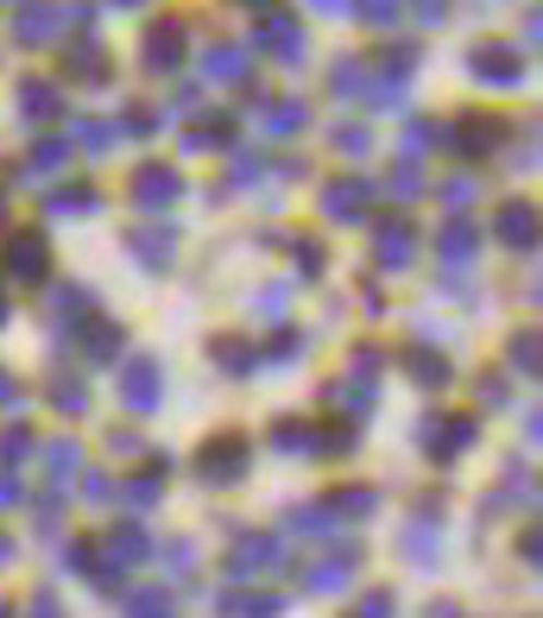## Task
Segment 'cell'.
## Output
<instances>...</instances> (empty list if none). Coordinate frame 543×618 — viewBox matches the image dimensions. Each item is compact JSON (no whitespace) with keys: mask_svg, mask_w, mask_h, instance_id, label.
Instances as JSON below:
<instances>
[{"mask_svg":"<svg viewBox=\"0 0 543 618\" xmlns=\"http://www.w3.org/2000/svg\"><path fill=\"white\" fill-rule=\"evenodd\" d=\"M468 70L493 88H512V83H524V51L506 45V38H481V45H468Z\"/></svg>","mask_w":543,"mask_h":618,"instance_id":"1","label":"cell"},{"mask_svg":"<svg viewBox=\"0 0 543 618\" xmlns=\"http://www.w3.org/2000/svg\"><path fill=\"white\" fill-rule=\"evenodd\" d=\"M183 51H190V32H183V20H158V26H146V38H140V58H146L152 76H171V70H183Z\"/></svg>","mask_w":543,"mask_h":618,"instance_id":"2","label":"cell"},{"mask_svg":"<svg viewBox=\"0 0 543 618\" xmlns=\"http://www.w3.org/2000/svg\"><path fill=\"white\" fill-rule=\"evenodd\" d=\"M373 259H379V271H405L418 259V221H405V215L373 221Z\"/></svg>","mask_w":543,"mask_h":618,"instance_id":"3","label":"cell"},{"mask_svg":"<svg viewBox=\"0 0 543 618\" xmlns=\"http://www.w3.org/2000/svg\"><path fill=\"white\" fill-rule=\"evenodd\" d=\"M246 461H253V441L234 436V429H228V436H215V441H203V455H196L203 480H221V486H228V480H241Z\"/></svg>","mask_w":543,"mask_h":618,"instance_id":"4","label":"cell"},{"mask_svg":"<svg viewBox=\"0 0 543 618\" xmlns=\"http://www.w3.org/2000/svg\"><path fill=\"white\" fill-rule=\"evenodd\" d=\"M418 441H423V455H430V461H455V455L474 441V416H423Z\"/></svg>","mask_w":543,"mask_h":618,"instance_id":"5","label":"cell"},{"mask_svg":"<svg viewBox=\"0 0 543 618\" xmlns=\"http://www.w3.org/2000/svg\"><path fill=\"white\" fill-rule=\"evenodd\" d=\"M316 203H323V215H329V221H366V203H373V183H366L361 171H354V177H329Z\"/></svg>","mask_w":543,"mask_h":618,"instance_id":"6","label":"cell"},{"mask_svg":"<svg viewBox=\"0 0 543 618\" xmlns=\"http://www.w3.org/2000/svg\"><path fill=\"white\" fill-rule=\"evenodd\" d=\"M329 88H335V95H354V101H393V95H398L393 76H373V63H354V58L335 63Z\"/></svg>","mask_w":543,"mask_h":618,"instance_id":"7","label":"cell"},{"mask_svg":"<svg viewBox=\"0 0 543 618\" xmlns=\"http://www.w3.org/2000/svg\"><path fill=\"white\" fill-rule=\"evenodd\" d=\"M121 404L126 411H158V404H165V373H158V360H126Z\"/></svg>","mask_w":543,"mask_h":618,"instance_id":"8","label":"cell"},{"mask_svg":"<svg viewBox=\"0 0 543 618\" xmlns=\"http://www.w3.org/2000/svg\"><path fill=\"white\" fill-rule=\"evenodd\" d=\"M51 271V246H45V234H13L7 240V278H20V284H38Z\"/></svg>","mask_w":543,"mask_h":618,"instance_id":"9","label":"cell"},{"mask_svg":"<svg viewBox=\"0 0 543 618\" xmlns=\"http://www.w3.org/2000/svg\"><path fill=\"white\" fill-rule=\"evenodd\" d=\"M178 190H183V177L171 171V165H140V171H133V203L140 208H171Z\"/></svg>","mask_w":543,"mask_h":618,"instance_id":"10","label":"cell"},{"mask_svg":"<svg viewBox=\"0 0 543 618\" xmlns=\"http://www.w3.org/2000/svg\"><path fill=\"white\" fill-rule=\"evenodd\" d=\"M354 568H361V549H354V543H341L335 556H323V561H310V568H303V587H310V593H335V587H348V574H354Z\"/></svg>","mask_w":543,"mask_h":618,"instance_id":"11","label":"cell"},{"mask_svg":"<svg viewBox=\"0 0 543 618\" xmlns=\"http://www.w3.org/2000/svg\"><path fill=\"white\" fill-rule=\"evenodd\" d=\"M13 38L20 45H51V38H63V13L51 0H26L20 20H13Z\"/></svg>","mask_w":543,"mask_h":618,"instance_id":"12","label":"cell"},{"mask_svg":"<svg viewBox=\"0 0 543 618\" xmlns=\"http://www.w3.org/2000/svg\"><path fill=\"white\" fill-rule=\"evenodd\" d=\"M260 51H266V58L298 63L303 58V26L291 20V13H266V20H260Z\"/></svg>","mask_w":543,"mask_h":618,"instance_id":"13","label":"cell"},{"mask_svg":"<svg viewBox=\"0 0 543 618\" xmlns=\"http://www.w3.org/2000/svg\"><path fill=\"white\" fill-rule=\"evenodd\" d=\"M449 140H455L461 152H474V158H486V152H493L499 140H506V120H499V114H461V126H455Z\"/></svg>","mask_w":543,"mask_h":618,"instance_id":"14","label":"cell"},{"mask_svg":"<svg viewBox=\"0 0 543 618\" xmlns=\"http://www.w3.org/2000/svg\"><path fill=\"white\" fill-rule=\"evenodd\" d=\"M126 246H133L152 271H165V265H171V253H178V234H171L165 221H140V228L126 234Z\"/></svg>","mask_w":543,"mask_h":618,"instance_id":"15","label":"cell"},{"mask_svg":"<svg viewBox=\"0 0 543 618\" xmlns=\"http://www.w3.org/2000/svg\"><path fill=\"white\" fill-rule=\"evenodd\" d=\"M272 561H278V536H241L234 556H228V574H234V581H253V574L272 568Z\"/></svg>","mask_w":543,"mask_h":618,"instance_id":"16","label":"cell"},{"mask_svg":"<svg viewBox=\"0 0 543 618\" xmlns=\"http://www.w3.org/2000/svg\"><path fill=\"white\" fill-rule=\"evenodd\" d=\"M499 240L518 246V253H531V246H538V208L531 203H506L499 208Z\"/></svg>","mask_w":543,"mask_h":618,"instance_id":"17","label":"cell"},{"mask_svg":"<svg viewBox=\"0 0 543 618\" xmlns=\"http://www.w3.org/2000/svg\"><path fill=\"white\" fill-rule=\"evenodd\" d=\"M63 70H70L76 83H101V76H108V51H101L95 38H76V45H63Z\"/></svg>","mask_w":543,"mask_h":618,"instance_id":"18","label":"cell"},{"mask_svg":"<svg viewBox=\"0 0 543 618\" xmlns=\"http://www.w3.org/2000/svg\"><path fill=\"white\" fill-rule=\"evenodd\" d=\"M20 108H26V120L45 126V120H63V95L45 83V76H26V83H20Z\"/></svg>","mask_w":543,"mask_h":618,"instance_id":"19","label":"cell"},{"mask_svg":"<svg viewBox=\"0 0 543 618\" xmlns=\"http://www.w3.org/2000/svg\"><path fill=\"white\" fill-rule=\"evenodd\" d=\"M474 246H481V234H474V221H461V215H455L449 228H443V240H436V253H443L449 271H461V265L474 259Z\"/></svg>","mask_w":543,"mask_h":618,"instance_id":"20","label":"cell"},{"mask_svg":"<svg viewBox=\"0 0 543 618\" xmlns=\"http://www.w3.org/2000/svg\"><path fill=\"white\" fill-rule=\"evenodd\" d=\"M405 366H411V379H418L423 391H443V385L455 379V373H449V360H443L436 348H411V353H405Z\"/></svg>","mask_w":543,"mask_h":618,"instance_id":"21","label":"cell"},{"mask_svg":"<svg viewBox=\"0 0 543 618\" xmlns=\"http://www.w3.org/2000/svg\"><path fill=\"white\" fill-rule=\"evenodd\" d=\"M203 76H209V83H246V51L241 45H209Z\"/></svg>","mask_w":543,"mask_h":618,"instance_id":"22","label":"cell"},{"mask_svg":"<svg viewBox=\"0 0 543 618\" xmlns=\"http://www.w3.org/2000/svg\"><path fill=\"white\" fill-rule=\"evenodd\" d=\"M146 556V530L140 524H114L108 530V568H126V561Z\"/></svg>","mask_w":543,"mask_h":618,"instance_id":"23","label":"cell"},{"mask_svg":"<svg viewBox=\"0 0 543 618\" xmlns=\"http://www.w3.org/2000/svg\"><path fill=\"white\" fill-rule=\"evenodd\" d=\"M95 208H101V196H95L89 183H70V190L45 196V215H95Z\"/></svg>","mask_w":543,"mask_h":618,"instance_id":"24","label":"cell"},{"mask_svg":"<svg viewBox=\"0 0 543 618\" xmlns=\"http://www.w3.org/2000/svg\"><path fill=\"white\" fill-rule=\"evenodd\" d=\"M76 335H83V348H89L95 360H114V353H121V323H108V316H89Z\"/></svg>","mask_w":543,"mask_h":618,"instance_id":"25","label":"cell"},{"mask_svg":"<svg viewBox=\"0 0 543 618\" xmlns=\"http://www.w3.org/2000/svg\"><path fill=\"white\" fill-rule=\"evenodd\" d=\"M209 360H215V366H228V373H253L260 348H246L241 335H221V341H209Z\"/></svg>","mask_w":543,"mask_h":618,"instance_id":"26","label":"cell"},{"mask_svg":"<svg viewBox=\"0 0 543 618\" xmlns=\"http://www.w3.org/2000/svg\"><path fill=\"white\" fill-rule=\"evenodd\" d=\"M373 493H366V486H341V493H329V499H323V511H329V518H373Z\"/></svg>","mask_w":543,"mask_h":618,"instance_id":"27","label":"cell"},{"mask_svg":"<svg viewBox=\"0 0 543 618\" xmlns=\"http://www.w3.org/2000/svg\"><path fill=\"white\" fill-rule=\"evenodd\" d=\"M228 140H234V114H203V126H190V133H183V146H196V152L228 146Z\"/></svg>","mask_w":543,"mask_h":618,"instance_id":"28","label":"cell"},{"mask_svg":"<svg viewBox=\"0 0 543 618\" xmlns=\"http://www.w3.org/2000/svg\"><path fill=\"white\" fill-rule=\"evenodd\" d=\"M303 114H310V108H303L298 95H285V101H266V133H278V140H291V133L303 126Z\"/></svg>","mask_w":543,"mask_h":618,"instance_id":"29","label":"cell"},{"mask_svg":"<svg viewBox=\"0 0 543 618\" xmlns=\"http://www.w3.org/2000/svg\"><path fill=\"white\" fill-rule=\"evenodd\" d=\"M215 606H221V613H234V618H272V613H278V599H272V593H221Z\"/></svg>","mask_w":543,"mask_h":618,"instance_id":"30","label":"cell"},{"mask_svg":"<svg viewBox=\"0 0 543 618\" xmlns=\"http://www.w3.org/2000/svg\"><path fill=\"white\" fill-rule=\"evenodd\" d=\"M51 404H58V411H70V416H83V411H89V385H83V379H63V373H58V379H51Z\"/></svg>","mask_w":543,"mask_h":618,"instance_id":"31","label":"cell"},{"mask_svg":"<svg viewBox=\"0 0 543 618\" xmlns=\"http://www.w3.org/2000/svg\"><path fill=\"white\" fill-rule=\"evenodd\" d=\"M165 473H171V468H152V473H140V480H126V486H114V493H121L126 505H152L158 493H165Z\"/></svg>","mask_w":543,"mask_h":618,"instance_id":"32","label":"cell"},{"mask_svg":"<svg viewBox=\"0 0 543 618\" xmlns=\"http://www.w3.org/2000/svg\"><path fill=\"white\" fill-rule=\"evenodd\" d=\"M126 618H178V606L165 599V587H146L126 599Z\"/></svg>","mask_w":543,"mask_h":618,"instance_id":"33","label":"cell"},{"mask_svg":"<svg viewBox=\"0 0 543 618\" xmlns=\"http://www.w3.org/2000/svg\"><path fill=\"white\" fill-rule=\"evenodd\" d=\"M76 140H83L89 152H114V140H121V133H114V120L83 114V120H76Z\"/></svg>","mask_w":543,"mask_h":618,"instance_id":"34","label":"cell"},{"mask_svg":"<svg viewBox=\"0 0 543 618\" xmlns=\"http://www.w3.org/2000/svg\"><path fill=\"white\" fill-rule=\"evenodd\" d=\"M291 530H298V536H335V518L323 505H298V511H291Z\"/></svg>","mask_w":543,"mask_h":618,"instance_id":"35","label":"cell"},{"mask_svg":"<svg viewBox=\"0 0 543 618\" xmlns=\"http://www.w3.org/2000/svg\"><path fill=\"white\" fill-rule=\"evenodd\" d=\"M45 468H51V480L63 486V473L83 468V448H76V441H51V448H45Z\"/></svg>","mask_w":543,"mask_h":618,"instance_id":"36","label":"cell"},{"mask_svg":"<svg viewBox=\"0 0 543 618\" xmlns=\"http://www.w3.org/2000/svg\"><path fill=\"white\" fill-rule=\"evenodd\" d=\"M538 360H543L538 335H531V328H524V335H512V366H518V373H524V379L538 373Z\"/></svg>","mask_w":543,"mask_h":618,"instance_id":"37","label":"cell"},{"mask_svg":"<svg viewBox=\"0 0 543 618\" xmlns=\"http://www.w3.org/2000/svg\"><path fill=\"white\" fill-rule=\"evenodd\" d=\"M63 152H70L63 140H38V146H32V177H51L63 165Z\"/></svg>","mask_w":543,"mask_h":618,"instance_id":"38","label":"cell"},{"mask_svg":"<svg viewBox=\"0 0 543 618\" xmlns=\"http://www.w3.org/2000/svg\"><path fill=\"white\" fill-rule=\"evenodd\" d=\"M398 7H405V0H361L366 26H398Z\"/></svg>","mask_w":543,"mask_h":618,"instance_id":"39","label":"cell"},{"mask_svg":"<svg viewBox=\"0 0 543 618\" xmlns=\"http://www.w3.org/2000/svg\"><path fill=\"white\" fill-rule=\"evenodd\" d=\"M443 140V126H430V120H411L405 126V152H423V146H436Z\"/></svg>","mask_w":543,"mask_h":618,"instance_id":"40","label":"cell"},{"mask_svg":"<svg viewBox=\"0 0 543 618\" xmlns=\"http://www.w3.org/2000/svg\"><path fill=\"white\" fill-rule=\"evenodd\" d=\"M20 455H32V429H7L0 436V461H20Z\"/></svg>","mask_w":543,"mask_h":618,"instance_id":"41","label":"cell"},{"mask_svg":"<svg viewBox=\"0 0 543 618\" xmlns=\"http://www.w3.org/2000/svg\"><path fill=\"white\" fill-rule=\"evenodd\" d=\"M272 448H310V429H303V423H278V429H272Z\"/></svg>","mask_w":543,"mask_h":618,"instance_id":"42","label":"cell"},{"mask_svg":"<svg viewBox=\"0 0 543 618\" xmlns=\"http://www.w3.org/2000/svg\"><path fill=\"white\" fill-rule=\"evenodd\" d=\"M418 190H423V171L418 165H398L393 171V196H418Z\"/></svg>","mask_w":543,"mask_h":618,"instance_id":"43","label":"cell"},{"mask_svg":"<svg viewBox=\"0 0 543 618\" xmlns=\"http://www.w3.org/2000/svg\"><path fill=\"white\" fill-rule=\"evenodd\" d=\"M335 146L341 152H366L373 146V133H366V126H335Z\"/></svg>","mask_w":543,"mask_h":618,"instance_id":"44","label":"cell"},{"mask_svg":"<svg viewBox=\"0 0 543 618\" xmlns=\"http://www.w3.org/2000/svg\"><path fill=\"white\" fill-rule=\"evenodd\" d=\"M126 133H140V140H146V133H158V114L133 101V108H126Z\"/></svg>","mask_w":543,"mask_h":618,"instance_id":"45","label":"cell"},{"mask_svg":"<svg viewBox=\"0 0 543 618\" xmlns=\"http://www.w3.org/2000/svg\"><path fill=\"white\" fill-rule=\"evenodd\" d=\"M63 561H70L76 574H95V549H89V543H70V549H63Z\"/></svg>","mask_w":543,"mask_h":618,"instance_id":"46","label":"cell"},{"mask_svg":"<svg viewBox=\"0 0 543 618\" xmlns=\"http://www.w3.org/2000/svg\"><path fill=\"white\" fill-rule=\"evenodd\" d=\"M411 7H418L423 26H443V20H449V0H411Z\"/></svg>","mask_w":543,"mask_h":618,"instance_id":"47","label":"cell"},{"mask_svg":"<svg viewBox=\"0 0 543 618\" xmlns=\"http://www.w3.org/2000/svg\"><path fill=\"white\" fill-rule=\"evenodd\" d=\"M83 493H89L95 505H108V499H114V480H108V473H89V480H83Z\"/></svg>","mask_w":543,"mask_h":618,"instance_id":"48","label":"cell"},{"mask_svg":"<svg viewBox=\"0 0 543 618\" xmlns=\"http://www.w3.org/2000/svg\"><path fill=\"white\" fill-rule=\"evenodd\" d=\"M291 353H298V335H291V328H278V335H272V348H266V360H291Z\"/></svg>","mask_w":543,"mask_h":618,"instance_id":"49","label":"cell"},{"mask_svg":"<svg viewBox=\"0 0 543 618\" xmlns=\"http://www.w3.org/2000/svg\"><path fill=\"white\" fill-rule=\"evenodd\" d=\"M443 196H449V203H474V177H455Z\"/></svg>","mask_w":543,"mask_h":618,"instance_id":"50","label":"cell"},{"mask_svg":"<svg viewBox=\"0 0 543 618\" xmlns=\"http://www.w3.org/2000/svg\"><path fill=\"white\" fill-rule=\"evenodd\" d=\"M298 265H303V271H323V246H310V240H303V246H298Z\"/></svg>","mask_w":543,"mask_h":618,"instance_id":"51","label":"cell"},{"mask_svg":"<svg viewBox=\"0 0 543 618\" xmlns=\"http://www.w3.org/2000/svg\"><path fill=\"white\" fill-rule=\"evenodd\" d=\"M32 618H63V613H58V599H51V593H38V599H32Z\"/></svg>","mask_w":543,"mask_h":618,"instance_id":"52","label":"cell"},{"mask_svg":"<svg viewBox=\"0 0 543 618\" xmlns=\"http://www.w3.org/2000/svg\"><path fill=\"white\" fill-rule=\"evenodd\" d=\"M0 404H20V379L13 373H0Z\"/></svg>","mask_w":543,"mask_h":618,"instance_id":"53","label":"cell"},{"mask_svg":"<svg viewBox=\"0 0 543 618\" xmlns=\"http://www.w3.org/2000/svg\"><path fill=\"white\" fill-rule=\"evenodd\" d=\"M20 499V480H0V505H13Z\"/></svg>","mask_w":543,"mask_h":618,"instance_id":"54","label":"cell"},{"mask_svg":"<svg viewBox=\"0 0 543 618\" xmlns=\"http://www.w3.org/2000/svg\"><path fill=\"white\" fill-rule=\"evenodd\" d=\"M316 7H323V13H341V7H348V0H316Z\"/></svg>","mask_w":543,"mask_h":618,"instance_id":"55","label":"cell"},{"mask_svg":"<svg viewBox=\"0 0 543 618\" xmlns=\"http://www.w3.org/2000/svg\"><path fill=\"white\" fill-rule=\"evenodd\" d=\"M7 556H13V536H0V561H7Z\"/></svg>","mask_w":543,"mask_h":618,"instance_id":"56","label":"cell"},{"mask_svg":"<svg viewBox=\"0 0 543 618\" xmlns=\"http://www.w3.org/2000/svg\"><path fill=\"white\" fill-rule=\"evenodd\" d=\"M0 323H7V296H0Z\"/></svg>","mask_w":543,"mask_h":618,"instance_id":"57","label":"cell"},{"mask_svg":"<svg viewBox=\"0 0 543 618\" xmlns=\"http://www.w3.org/2000/svg\"><path fill=\"white\" fill-rule=\"evenodd\" d=\"M0 618H13V613H7V606H0Z\"/></svg>","mask_w":543,"mask_h":618,"instance_id":"58","label":"cell"},{"mask_svg":"<svg viewBox=\"0 0 543 618\" xmlns=\"http://www.w3.org/2000/svg\"><path fill=\"white\" fill-rule=\"evenodd\" d=\"M0 208H7V196H0Z\"/></svg>","mask_w":543,"mask_h":618,"instance_id":"59","label":"cell"}]
</instances>
